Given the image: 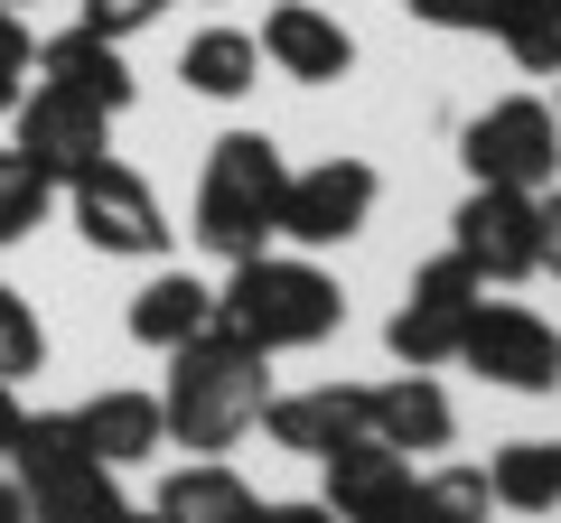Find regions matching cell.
I'll use <instances>...</instances> for the list:
<instances>
[{"label": "cell", "mask_w": 561, "mask_h": 523, "mask_svg": "<svg viewBox=\"0 0 561 523\" xmlns=\"http://www.w3.org/2000/svg\"><path fill=\"white\" fill-rule=\"evenodd\" d=\"M375 197L383 178L365 160H319V168H290V187H280V243H300V253H337V243H356L365 224H375Z\"/></svg>", "instance_id": "11"}, {"label": "cell", "mask_w": 561, "mask_h": 523, "mask_svg": "<svg viewBox=\"0 0 561 523\" xmlns=\"http://www.w3.org/2000/svg\"><path fill=\"white\" fill-rule=\"evenodd\" d=\"M253 523H337V514L309 496V504H253Z\"/></svg>", "instance_id": "30"}, {"label": "cell", "mask_w": 561, "mask_h": 523, "mask_svg": "<svg viewBox=\"0 0 561 523\" xmlns=\"http://www.w3.org/2000/svg\"><path fill=\"white\" fill-rule=\"evenodd\" d=\"M10 243H20V234H10V224H0V253H10Z\"/></svg>", "instance_id": "35"}, {"label": "cell", "mask_w": 561, "mask_h": 523, "mask_svg": "<svg viewBox=\"0 0 561 523\" xmlns=\"http://www.w3.org/2000/svg\"><path fill=\"white\" fill-rule=\"evenodd\" d=\"M66 216H76V234L94 243V253H122V262H160L169 253V216H160V197H150V178L122 168L113 150L66 178Z\"/></svg>", "instance_id": "7"}, {"label": "cell", "mask_w": 561, "mask_h": 523, "mask_svg": "<svg viewBox=\"0 0 561 523\" xmlns=\"http://www.w3.org/2000/svg\"><path fill=\"white\" fill-rule=\"evenodd\" d=\"M47 197H57V187H47L20 150H0V224H10V234H28V224L47 216Z\"/></svg>", "instance_id": "25"}, {"label": "cell", "mask_w": 561, "mask_h": 523, "mask_svg": "<svg viewBox=\"0 0 561 523\" xmlns=\"http://www.w3.org/2000/svg\"><path fill=\"white\" fill-rule=\"evenodd\" d=\"M542 271L561 281V187H542Z\"/></svg>", "instance_id": "29"}, {"label": "cell", "mask_w": 561, "mask_h": 523, "mask_svg": "<svg viewBox=\"0 0 561 523\" xmlns=\"http://www.w3.org/2000/svg\"><path fill=\"white\" fill-rule=\"evenodd\" d=\"M496 47L524 75H561V0H496Z\"/></svg>", "instance_id": "22"}, {"label": "cell", "mask_w": 561, "mask_h": 523, "mask_svg": "<svg viewBox=\"0 0 561 523\" xmlns=\"http://www.w3.org/2000/svg\"><path fill=\"white\" fill-rule=\"evenodd\" d=\"M0 10H20V20H28V10H38V0H0Z\"/></svg>", "instance_id": "34"}, {"label": "cell", "mask_w": 561, "mask_h": 523, "mask_svg": "<svg viewBox=\"0 0 561 523\" xmlns=\"http://www.w3.org/2000/svg\"><path fill=\"white\" fill-rule=\"evenodd\" d=\"M262 403H272V356L243 346L225 318L169 356L160 421H169V440L197 449V458H225L234 440H253V430H262Z\"/></svg>", "instance_id": "1"}, {"label": "cell", "mask_w": 561, "mask_h": 523, "mask_svg": "<svg viewBox=\"0 0 561 523\" xmlns=\"http://www.w3.org/2000/svg\"><path fill=\"white\" fill-rule=\"evenodd\" d=\"M478 300H486V281L468 271L459 253L421 262V271H412V290H402V309H393V327H383L393 364H412V374H440V364L459 356V337H468V309H478Z\"/></svg>", "instance_id": "9"}, {"label": "cell", "mask_w": 561, "mask_h": 523, "mask_svg": "<svg viewBox=\"0 0 561 523\" xmlns=\"http://www.w3.org/2000/svg\"><path fill=\"white\" fill-rule=\"evenodd\" d=\"M76 20L84 28H94V38H140V28H150V20H169V0H76Z\"/></svg>", "instance_id": "28"}, {"label": "cell", "mask_w": 561, "mask_h": 523, "mask_svg": "<svg viewBox=\"0 0 561 523\" xmlns=\"http://www.w3.org/2000/svg\"><path fill=\"white\" fill-rule=\"evenodd\" d=\"M150 504H160L169 523H253L262 496L225 458H187V467H169V477H160V496H150Z\"/></svg>", "instance_id": "19"}, {"label": "cell", "mask_w": 561, "mask_h": 523, "mask_svg": "<svg viewBox=\"0 0 561 523\" xmlns=\"http://www.w3.org/2000/svg\"><path fill=\"white\" fill-rule=\"evenodd\" d=\"M216 318L262 356H300V346H328L346 327V290L309 253H243L216 290Z\"/></svg>", "instance_id": "2"}, {"label": "cell", "mask_w": 561, "mask_h": 523, "mask_svg": "<svg viewBox=\"0 0 561 523\" xmlns=\"http://www.w3.org/2000/svg\"><path fill=\"white\" fill-rule=\"evenodd\" d=\"M280 187H290V160H280L272 131H225V141L206 150V178H197V243L216 262L272 253Z\"/></svg>", "instance_id": "3"}, {"label": "cell", "mask_w": 561, "mask_h": 523, "mask_svg": "<svg viewBox=\"0 0 561 523\" xmlns=\"http://www.w3.org/2000/svg\"><path fill=\"white\" fill-rule=\"evenodd\" d=\"M262 440L290 458H328V449L365 440V383H319V393H272L262 403Z\"/></svg>", "instance_id": "15"}, {"label": "cell", "mask_w": 561, "mask_h": 523, "mask_svg": "<svg viewBox=\"0 0 561 523\" xmlns=\"http://www.w3.org/2000/svg\"><path fill=\"white\" fill-rule=\"evenodd\" d=\"M0 523H28V504H20V486H0Z\"/></svg>", "instance_id": "32"}, {"label": "cell", "mask_w": 561, "mask_h": 523, "mask_svg": "<svg viewBox=\"0 0 561 523\" xmlns=\"http://www.w3.org/2000/svg\"><path fill=\"white\" fill-rule=\"evenodd\" d=\"M38 364H47V327H38V309H28L20 290L0 281V383L38 374Z\"/></svg>", "instance_id": "24"}, {"label": "cell", "mask_w": 561, "mask_h": 523, "mask_svg": "<svg viewBox=\"0 0 561 523\" xmlns=\"http://www.w3.org/2000/svg\"><path fill=\"white\" fill-rule=\"evenodd\" d=\"M216 327V281H197V271H150L131 300V337L150 346V356H179L187 337H206Z\"/></svg>", "instance_id": "18"}, {"label": "cell", "mask_w": 561, "mask_h": 523, "mask_svg": "<svg viewBox=\"0 0 561 523\" xmlns=\"http://www.w3.org/2000/svg\"><path fill=\"white\" fill-rule=\"evenodd\" d=\"M459 160H468V187H524V197H542L561 178V113L534 94H505L459 131Z\"/></svg>", "instance_id": "5"}, {"label": "cell", "mask_w": 561, "mask_h": 523, "mask_svg": "<svg viewBox=\"0 0 561 523\" xmlns=\"http://www.w3.org/2000/svg\"><path fill=\"white\" fill-rule=\"evenodd\" d=\"M113 523H169V514H160V504H122Z\"/></svg>", "instance_id": "33"}, {"label": "cell", "mask_w": 561, "mask_h": 523, "mask_svg": "<svg viewBox=\"0 0 561 523\" xmlns=\"http://www.w3.org/2000/svg\"><path fill=\"white\" fill-rule=\"evenodd\" d=\"M402 10L440 38H496V0H402Z\"/></svg>", "instance_id": "27"}, {"label": "cell", "mask_w": 561, "mask_h": 523, "mask_svg": "<svg viewBox=\"0 0 561 523\" xmlns=\"http://www.w3.org/2000/svg\"><path fill=\"white\" fill-rule=\"evenodd\" d=\"M496 514H561V440H505L486 458Z\"/></svg>", "instance_id": "20"}, {"label": "cell", "mask_w": 561, "mask_h": 523, "mask_svg": "<svg viewBox=\"0 0 561 523\" xmlns=\"http://www.w3.org/2000/svg\"><path fill=\"white\" fill-rule=\"evenodd\" d=\"M28 75H38V38H28L20 10H0V121H10V103L28 94Z\"/></svg>", "instance_id": "26"}, {"label": "cell", "mask_w": 561, "mask_h": 523, "mask_svg": "<svg viewBox=\"0 0 561 523\" xmlns=\"http://www.w3.org/2000/svg\"><path fill=\"white\" fill-rule=\"evenodd\" d=\"M253 47H262L290 84H337V75H356V38H346V20H337V10H319V0H280L272 20H262Z\"/></svg>", "instance_id": "13"}, {"label": "cell", "mask_w": 561, "mask_h": 523, "mask_svg": "<svg viewBox=\"0 0 561 523\" xmlns=\"http://www.w3.org/2000/svg\"><path fill=\"white\" fill-rule=\"evenodd\" d=\"M10 440H20V393L0 383V458H10Z\"/></svg>", "instance_id": "31"}, {"label": "cell", "mask_w": 561, "mask_h": 523, "mask_svg": "<svg viewBox=\"0 0 561 523\" xmlns=\"http://www.w3.org/2000/svg\"><path fill=\"white\" fill-rule=\"evenodd\" d=\"M449 253H459L486 290L534 281L542 271V197H524V187H468L459 216H449Z\"/></svg>", "instance_id": "8"}, {"label": "cell", "mask_w": 561, "mask_h": 523, "mask_svg": "<svg viewBox=\"0 0 561 523\" xmlns=\"http://www.w3.org/2000/svg\"><path fill=\"white\" fill-rule=\"evenodd\" d=\"M486 514H496L486 467H431V477H412V504H402V523H486Z\"/></svg>", "instance_id": "23"}, {"label": "cell", "mask_w": 561, "mask_h": 523, "mask_svg": "<svg viewBox=\"0 0 561 523\" xmlns=\"http://www.w3.org/2000/svg\"><path fill=\"white\" fill-rule=\"evenodd\" d=\"M365 440L402 449V458H421V449H449V440H459V411H449L440 374H412V364H402L393 383H365Z\"/></svg>", "instance_id": "14"}, {"label": "cell", "mask_w": 561, "mask_h": 523, "mask_svg": "<svg viewBox=\"0 0 561 523\" xmlns=\"http://www.w3.org/2000/svg\"><path fill=\"white\" fill-rule=\"evenodd\" d=\"M10 467H20L10 486H20L28 523H113L122 514V486H113V467L84 449L76 411H20Z\"/></svg>", "instance_id": "4"}, {"label": "cell", "mask_w": 561, "mask_h": 523, "mask_svg": "<svg viewBox=\"0 0 561 523\" xmlns=\"http://www.w3.org/2000/svg\"><path fill=\"white\" fill-rule=\"evenodd\" d=\"M328 514L337 523H402V504H412V458L402 449H383V440H346V449H328Z\"/></svg>", "instance_id": "12"}, {"label": "cell", "mask_w": 561, "mask_h": 523, "mask_svg": "<svg viewBox=\"0 0 561 523\" xmlns=\"http://www.w3.org/2000/svg\"><path fill=\"white\" fill-rule=\"evenodd\" d=\"M103 141H113V113L84 103V94H66V84H47V75H28V94L10 103V150H20L47 187H66L76 168H94Z\"/></svg>", "instance_id": "10"}, {"label": "cell", "mask_w": 561, "mask_h": 523, "mask_svg": "<svg viewBox=\"0 0 561 523\" xmlns=\"http://www.w3.org/2000/svg\"><path fill=\"white\" fill-rule=\"evenodd\" d=\"M84 449H94L103 467H140L169 449V421H160V393H140V383H113V393H94V403L76 411Z\"/></svg>", "instance_id": "16"}, {"label": "cell", "mask_w": 561, "mask_h": 523, "mask_svg": "<svg viewBox=\"0 0 561 523\" xmlns=\"http://www.w3.org/2000/svg\"><path fill=\"white\" fill-rule=\"evenodd\" d=\"M38 75L47 84H66V94H84V103H103V113H131V66H122V47L113 38H94V28H57V38H38Z\"/></svg>", "instance_id": "17"}, {"label": "cell", "mask_w": 561, "mask_h": 523, "mask_svg": "<svg viewBox=\"0 0 561 523\" xmlns=\"http://www.w3.org/2000/svg\"><path fill=\"white\" fill-rule=\"evenodd\" d=\"M179 75H187V94H206V103H243V94L262 84L253 28H197V38H187V57H179Z\"/></svg>", "instance_id": "21"}, {"label": "cell", "mask_w": 561, "mask_h": 523, "mask_svg": "<svg viewBox=\"0 0 561 523\" xmlns=\"http://www.w3.org/2000/svg\"><path fill=\"white\" fill-rule=\"evenodd\" d=\"M449 364L486 374L496 393H561V327L542 309H524V300H478Z\"/></svg>", "instance_id": "6"}]
</instances>
